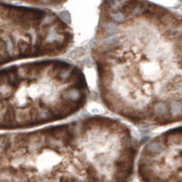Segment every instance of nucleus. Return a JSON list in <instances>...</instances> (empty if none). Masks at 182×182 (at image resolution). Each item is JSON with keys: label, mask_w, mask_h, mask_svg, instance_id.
<instances>
[{"label": "nucleus", "mask_w": 182, "mask_h": 182, "mask_svg": "<svg viewBox=\"0 0 182 182\" xmlns=\"http://www.w3.org/2000/svg\"><path fill=\"white\" fill-rule=\"evenodd\" d=\"M91 56L114 115L144 128L182 122V15L147 0H104Z\"/></svg>", "instance_id": "1"}, {"label": "nucleus", "mask_w": 182, "mask_h": 182, "mask_svg": "<svg viewBox=\"0 0 182 182\" xmlns=\"http://www.w3.org/2000/svg\"><path fill=\"white\" fill-rule=\"evenodd\" d=\"M139 141L117 119L93 115L0 134V182H129Z\"/></svg>", "instance_id": "2"}, {"label": "nucleus", "mask_w": 182, "mask_h": 182, "mask_svg": "<svg viewBox=\"0 0 182 182\" xmlns=\"http://www.w3.org/2000/svg\"><path fill=\"white\" fill-rule=\"evenodd\" d=\"M82 69L62 60L0 68V130L36 128L78 113L89 100Z\"/></svg>", "instance_id": "3"}, {"label": "nucleus", "mask_w": 182, "mask_h": 182, "mask_svg": "<svg viewBox=\"0 0 182 182\" xmlns=\"http://www.w3.org/2000/svg\"><path fill=\"white\" fill-rule=\"evenodd\" d=\"M136 166L142 182H182V125L149 140Z\"/></svg>", "instance_id": "4"}]
</instances>
